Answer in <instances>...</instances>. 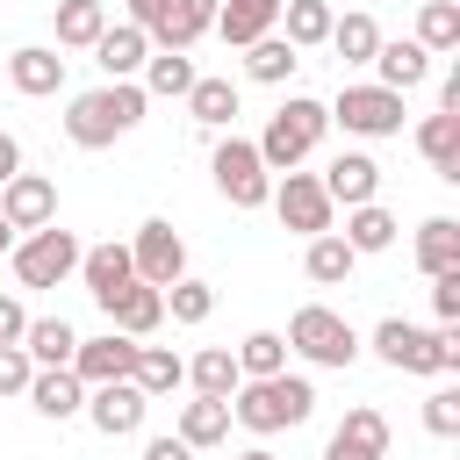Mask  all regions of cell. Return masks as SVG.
<instances>
[{
	"mask_svg": "<svg viewBox=\"0 0 460 460\" xmlns=\"http://www.w3.org/2000/svg\"><path fill=\"white\" fill-rule=\"evenodd\" d=\"M424 79H431V50L410 43V36H381V50H374V86L410 93V86H424Z\"/></svg>",
	"mask_w": 460,
	"mask_h": 460,
	"instance_id": "18",
	"label": "cell"
},
{
	"mask_svg": "<svg viewBox=\"0 0 460 460\" xmlns=\"http://www.w3.org/2000/svg\"><path fill=\"white\" fill-rule=\"evenodd\" d=\"M424 431L431 438H460V388H431L424 395Z\"/></svg>",
	"mask_w": 460,
	"mask_h": 460,
	"instance_id": "41",
	"label": "cell"
},
{
	"mask_svg": "<svg viewBox=\"0 0 460 460\" xmlns=\"http://www.w3.org/2000/svg\"><path fill=\"white\" fill-rule=\"evenodd\" d=\"M323 194H331V208H359V201H381V165L367 158V151H338L323 172Z\"/></svg>",
	"mask_w": 460,
	"mask_h": 460,
	"instance_id": "15",
	"label": "cell"
},
{
	"mask_svg": "<svg viewBox=\"0 0 460 460\" xmlns=\"http://www.w3.org/2000/svg\"><path fill=\"white\" fill-rule=\"evenodd\" d=\"M331 108V122L345 129V137H402V93H388V86H374V79H352V86H338V101H323Z\"/></svg>",
	"mask_w": 460,
	"mask_h": 460,
	"instance_id": "6",
	"label": "cell"
},
{
	"mask_svg": "<svg viewBox=\"0 0 460 460\" xmlns=\"http://www.w3.org/2000/svg\"><path fill=\"white\" fill-rule=\"evenodd\" d=\"M79 280H86V295L101 302V309H115V295L122 288H137V266H129V244H86L79 252Z\"/></svg>",
	"mask_w": 460,
	"mask_h": 460,
	"instance_id": "16",
	"label": "cell"
},
{
	"mask_svg": "<svg viewBox=\"0 0 460 460\" xmlns=\"http://www.w3.org/2000/svg\"><path fill=\"white\" fill-rule=\"evenodd\" d=\"M165 316H172V323H187V331H194V323H208V316H216V288H208V280H194V273H187V280H172V288H165Z\"/></svg>",
	"mask_w": 460,
	"mask_h": 460,
	"instance_id": "40",
	"label": "cell"
},
{
	"mask_svg": "<svg viewBox=\"0 0 460 460\" xmlns=\"http://www.w3.org/2000/svg\"><path fill=\"white\" fill-rule=\"evenodd\" d=\"M323 129H331V108H323V101H309V93H288V101L266 115V129H259L252 144H259L266 172H295V165L323 144Z\"/></svg>",
	"mask_w": 460,
	"mask_h": 460,
	"instance_id": "4",
	"label": "cell"
},
{
	"mask_svg": "<svg viewBox=\"0 0 460 460\" xmlns=\"http://www.w3.org/2000/svg\"><path fill=\"white\" fill-rule=\"evenodd\" d=\"M230 359H237L244 381H273V374H288V338L280 331H252L244 345H230Z\"/></svg>",
	"mask_w": 460,
	"mask_h": 460,
	"instance_id": "37",
	"label": "cell"
},
{
	"mask_svg": "<svg viewBox=\"0 0 460 460\" xmlns=\"http://www.w3.org/2000/svg\"><path fill=\"white\" fill-rule=\"evenodd\" d=\"M266 201H273V216H280V230H295L302 244H309V237H323V230H331V216H338L316 172H280Z\"/></svg>",
	"mask_w": 460,
	"mask_h": 460,
	"instance_id": "9",
	"label": "cell"
},
{
	"mask_svg": "<svg viewBox=\"0 0 460 460\" xmlns=\"http://www.w3.org/2000/svg\"><path fill=\"white\" fill-rule=\"evenodd\" d=\"M158 323H165V295H158V288H144V280H137V288H122V295H115V309H108V331H122V338H137V345H144Z\"/></svg>",
	"mask_w": 460,
	"mask_h": 460,
	"instance_id": "24",
	"label": "cell"
},
{
	"mask_svg": "<svg viewBox=\"0 0 460 460\" xmlns=\"http://www.w3.org/2000/svg\"><path fill=\"white\" fill-rule=\"evenodd\" d=\"M144 460H194V446H180V438L165 431V438H144Z\"/></svg>",
	"mask_w": 460,
	"mask_h": 460,
	"instance_id": "45",
	"label": "cell"
},
{
	"mask_svg": "<svg viewBox=\"0 0 460 460\" xmlns=\"http://www.w3.org/2000/svg\"><path fill=\"white\" fill-rule=\"evenodd\" d=\"M79 237L72 230H58V223H43V230H29V237H14V280L22 288H58V280H72L79 273Z\"/></svg>",
	"mask_w": 460,
	"mask_h": 460,
	"instance_id": "7",
	"label": "cell"
},
{
	"mask_svg": "<svg viewBox=\"0 0 460 460\" xmlns=\"http://www.w3.org/2000/svg\"><path fill=\"white\" fill-rule=\"evenodd\" d=\"M22 172V144H14V129H0V180H14Z\"/></svg>",
	"mask_w": 460,
	"mask_h": 460,
	"instance_id": "46",
	"label": "cell"
},
{
	"mask_svg": "<svg viewBox=\"0 0 460 460\" xmlns=\"http://www.w3.org/2000/svg\"><path fill=\"white\" fill-rule=\"evenodd\" d=\"M273 29H280V0H216V36L230 50H244V43L273 36Z\"/></svg>",
	"mask_w": 460,
	"mask_h": 460,
	"instance_id": "20",
	"label": "cell"
},
{
	"mask_svg": "<svg viewBox=\"0 0 460 460\" xmlns=\"http://www.w3.org/2000/svg\"><path fill=\"white\" fill-rule=\"evenodd\" d=\"M50 29H58V50H93L108 36V7L101 0H58Z\"/></svg>",
	"mask_w": 460,
	"mask_h": 460,
	"instance_id": "29",
	"label": "cell"
},
{
	"mask_svg": "<svg viewBox=\"0 0 460 460\" xmlns=\"http://www.w3.org/2000/svg\"><path fill=\"white\" fill-rule=\"evenodd\" d=\"M22 331H29V309H22V295H0V345H22Z\"/></svg>",
	"mask_w": 460,
	"mask_h": 460,
	"instance_id": "44",
	"label": "cell"
},
{
	"mask_svg": "<svg viewBox=\"0 0 460 460\" xmlns=\"http://www.w3.org/2000/svg\"><path fill=\"white\" fill-rule=\"evenodd\" d=\"M0 223L7 230H43V223H58V187L43 180V172H14V180H0Z\"/></svg>",
	"mask_w": 460,
	"mask_h": 460,
	"instance_id": "12",
	"label": "cell"
},
{
	"mask_svg": "<svg viewBox=\"0 0 460 460\" xmlns=\"http://www.w3.org/2000/svg\"><path fill=\"white\" fill-rule=\"evenodd\" d=\"M367 345H374V359L395 367V374H460V323L424 331V323H410V316H381Z\"/></svg>",
	"mask_w": 460,
	"mask_h": 460,
	"instance_id": "2",
	"label": "cell"
},
{
	"mask_svg": "<svg viewBox=\"0 0 460 460\" xmlns=\"http://www.w3.org/2000/svg\"><path fill=\"white\" fill-rule=\"evenodd\" d=\"M216 29V0H165V22L151 29V50H194Z\"/></svg>",
	"mask_w": 460,
	"mask_h": 460,
	"instance_id": "22",
	"label": "cell"
},
{
	"mask_svg": "<svg viewBox=\"0 0 460 460\" xmlns=\"http://www.w3.org/2000/svg\"><path fill=\"white\" fill-rule=\"evenodd\" d=\"M172 438H180V446H194V453L223 446V438H230V402H216V395H194V402H180V424H172Z\"/></svg>",
	"mask_w": 460,
	"mask_h": 460,
	"instance_id": "25",
	"label": "cell"
},
{
	"mask_svg": "<svg viewBox=\"0 0 460 460\" xmlns=\"http://www.w3.org/2000/svg\"><path fill=\"white\" fill-rule=\"evenodd\" d=\"M0 252H14V230H7V223H0Z\"/></svg>",
	"mask_w": 460,
	"mask_h": 460,
	"instance_id": "48",
	"label": "cell"
},
{
	"mask_svg": "<svg viewBox=\"0 0 460 460\" xmlns=\"http://www.w3.org/2000/svg\"><path fill=\"white\" fill-rule=\"evenodd\" d=\"M208 172H216V194L230 208H266V194H273V172H266V158H259L252 137H223L216 158H208Z\"/></svg>",
	"mask_w": 460,
	"mask_h": 460,
	"instance_id": "8",
	"label": "cell"
},
{
	"mask_svg": "<svg viewBox=\"0 0 460 460\" xmlns=\"http://www.w3.org/2000/svg\"><path fill=\"white\" fill-rule=\"evenodd\" d=\"M431 309H438V323H460V273L431 280Z\"/></svg>",
	"mask_w": 460,
	"mask_h": 460,
	"instance_id": "43",
	"label": "cell"
},
{
	"mask_svg": "<svg viewBox=\"0 0 460 460\" xmlns=\"http://www.w3.org/2000/svg\"><path fill=\"white\" fill-rule=\"evenodd\" d=\"M237 460H273V453H266V446H244V453H237Z\"/></svg>",
	"mask_w": 460,
	"mask_h": 460,
	"instance_id": "47",
	"label": "cell"
},
{
	"mask_svg": "<svg viewBox=\"0 0 460 460\" xmlns=\"http://www.w3.org/2000/svg\"><path fill=\"white\" fill-rule=\"evenodd\" d=\"M331 0H280V36L295 43V50H316L323 36H331Z\"/></svg>",
	"mask_w": 460,
	"mask_h": 460,
	"instance_id": "38",
	"label": "cell"
},
{
	"mask_svg": "<svg viewBox=\"0 0 460 460\" xmlns=\"http://www.w3.org/2000/svg\"><path fill=\"white\" fill-rule=\"evenodd\" d=\"M22 352H29V367H72V352H79V331H72L65 316H29V331H22Z\"/></svg>",
	"mask_w": 460,
	"mask_h": 460,
	"instance_id": "28",
	"label": "cell"
},
{
	"mask_svg": "<svg viewBox=\"0 0 460 460\" xmlns=\"http://www.w3.org/2000/svg\"><path fill=\"white\" fill-rule=\"evenodd\" d=\"M187 115L201 129H230L237 122V79H194L187 86Z\"/></svg>",
	"mask_w": 460,
	"mask_h": 460,
	"instance_id": "36",
	"label": "cell"
},
{
	"mask_svg": "<svg viewBox=\"0 0 460 460\" xmlns=\"http://www.w3.org/2000/svg\"><path fill=\"white\" fill-rule=\"evenodd\" d=\"M417 151H424V165L438 172V180H460V115H424L417 122Z\"/></svg>",
	"mask_w": 460,
	"mask_h": 460,
	"instance_id": "26",
	"label": "cell"
},
{
	"mask_svg": "<svg viewBox=\"0 0 460 460\" xmlns=\"http://www.w3.org/2000/svg\"><path fill=\"white\" fill-rule=\"evenodd\" d=\"M144 58H151V36H144V29H129V22H108V36L93 43L101 79H137V72H144Z\"/></svg>",
	"mask_w": 460,
	"mask_h": 460,
	"instance_id": "23",
	"label": "cell"
},
{
	"mask_svg": "<svg viewBox=\"0 0 460 460\" xmlns=\"http://www.w3.org/2000/svg\"><path fill=\"white\" fill-rule=\"evenodd\" d=\"M129 266H137V280L144 288H172V280H187V237L165 223V216H151V223H137V237H129Z\"/></svg>",
	"mask_w": 460,
	"mask_h": 460,
	"instance_id": "10",
	"label": "cell"
},
{
	"mask_svg": "<svg viewBox=\"0 0 460 460\" xmlns=\"http://www.w3.org/2000/svg\"><path fill=\"white\" fill-rule=\"evenodd\" d=\"M151 402L158 395H172V388H187V359L172 352V345H137V374H129Z\"/></svg>",
	"mask_w": 460,
	"mask_h": 460,
	"instance_id": "35",
	"label": "cell"
},
{
	"mask_svg": "<svg viewBox=\"0 0 460 460\" xmlns=\"http://www.w3.org/2000/svg\"><path fill=\"white\" fill-rule=\"evenodd\" d=\"M323 460H388V417L374 402H352L338 431L323 438Z\"/></svg>",
	"mask_w": 460,
	"mask_h": 460,
	"instance_id": "13",
	"label": "cell"
},
{
	"mask_svg": "<svg viewBox=\"0 0 460 460\" xmlns=\"http://www.w3.org/2000/svg\"><path fill=\"white\" fill-rule=\"evenodd\" d=\"M22 395H29V410H36V417H50V424H65V417H79V410H86V381H79L72 367H36Z\"/></svg>",
	"mask_w": 460,
	"mask_h": 460,
	"instance_id": "17",
	"label": "cell"
},
{
	"mask_svg": "<svg viewBox=\"0 0 460 460\" xmlns=\"http://www.w3.org/2000/svg\"><path fill=\"white\" fill-rule=\"evenodd\" d=\"M280 338H288V352H302L309 367H338V374H345V367L359 359V331H352L331 302H302Z\"/></svg>",
	"mask_w": 460,
	"mask_h": 460,
	"instance_id": "5",
	"label": "cell"
},
{
	"mask_svg": "<svg viewBox=\"0 0 460 460\" xmlns=\"http://www.w3.org/2000/svg\"><path fill=\"white\" fill-rule=\"evenodd\" d=\"M395 230H402V223H395L381 201H359V208H345V230H338V237L352 244V259H374V252L395 244Z\"/></svg>",
	"mask_w": 460,
	"mask_h": 460,
	"instance_id": "27",
	"label": "cell"
},
{
	"mask_svg": "<svg viewBox=\"0 0 460 460\" xmlns=\"http://www.w3.org/2000/svg\"><path fill=\"white\" fill-rule=\"evenodd\" d=\"M352 266H359V259H352V244H345L338 230H323V237H309V244H302V273H309L316 288H345V280H352Z\"/></svg>",
	"mask_w": 460,
	"mask_h": 460,
	"instance_id": "31",
	"label": "cell"
},
{
	"mask_svg": "<svg viewBox=\"0 0 460 460\" xmlns=\"http://www.w3.org/2000/svg\"><path fill=\"white\" fill-rule=\"evenodd\" d=\"M72 374H79L86 388H108V381H129V374H137V338H122V331H101V338H79V352H72Z\"/></svg>",
	"mask_w": 460,
	"mask_h": 460,
	"instance_id": "14",
	"label": "cell"
},
{
	"mask_svg": "<svg viewBox=\"0 0 460 460\" xmlns=\"http://www.w3.org/2000/svg\"><path fill=\"white\" fill-rule=\"evenodd\" d=\"M237 381H244V374H237L230 345H201V352L187 359V388H194V395H216V402H230V395H237Z\"/></svg>",
	"mask_w": 460,
	"mask_h": 460,
	"instance_id": "32",
	"label": "cell"
},
{
	"mask_svg": "<svg viewBox=\"0 0 460 460\" xmlns=\"http://www.w3.org/2000/svg\"><path fill=\"white\" fill-rule=\"evenodd\" d=\"M410 259H417V273H424V280L460 273V223H453V216H424V223H417V244H410Z\"/></svg>",
	"mask_w": 460,
	"mask_h": 460,
	"instance_id": "21",
	"label": "cell"
},
{
	"mask_svg": "<svg viewBox=\"0 0 460 460\" xmlns=\"http://www.w3.org/2000/svg\"><path fill=\"white\" fill-rule=\"evenodd\" d=\"M29 374H36V367H29V352H22V345H0V395H22V388H29Z\"/></svg>",
	"mask_w": 460,
	"mask_h": 460,
	"instance_id": "42",
	"label": "cell"
},
{
	"mask_svg": "<svg viewBox=\"0 0 460 460\" xmlns=\"http://www.w3.org/2000/svg\"><path fill=\"white\" fill-rule=\"evenodd\" d=\"M295 65H302V50L273 29V36H259V43H244V79H259V86H288L295 79Z\"/></svg>",
	"mask_w": 460,
	"mask_h": 460,
	"instance_id": "30",
	"label": "cell"
},
{
	"mask_svg": "<svg viewBox=\"0 0 460 460\" xmlns=\"http://www.w3.org/2000/svg\"><path fill=\"white\" fill-rule=\"evenodd\" d=\"M345 65H374V50H381V22L367 14V7H352V14H338L331 22V36H323Z\"/></svg>",
	"mask_w": 460,
	"mask_h": 460,
	"instance_id": "33",
	"label": "cell"
},
{
	"mask_svg": "<svg viewBox=\"0 0 460 460\" xmlns=\"http://www.w3.org/2000/svg\"><path fill=\"white\" fill-rule=\"evenodd\" d=\"M101 438H137L144 417H151V395L137 381H108V388H86V410H79Z\"/></svg>",
	"mask_w": 460,
	"mask_h": 460,
	"instance_id": "11",
	"label": "cell"
},
{
	"mask_svg": "<svg viewBox=\"0 0 460 460\" xmlns=\"http://www.w3.org/2000/svg\"><path fill=\"white\" fill-rule=\"evenodd\" d=\"M7 86L29 93V101H43V93L65 86V58L50 43H22V50H7Z\"/></svg>",
	"mask_w": 460,
	"mask_h": 460,
	"instance_id": "19",
	"label": "cell"
},
{
	"mask_svg": "<svg viewBox=\"0 0 460 460\" xmlns=\"http://www.w3.org/2000/svg\"><path fill=\"white\" fill-rule=\"evenodd\" d=\"M194 79H201V72H194V58H187V50H151L137 86H144V93H158V101H187V86H194Z\"/></svg>",
	"mask_w": 460,
	"mask_h": 460,
	"instance_id": "34",
	"label": "cell"
},
{
	"mask_svg": "<svg viewBox=\"0 0 460 460\" xmlns=\"http://www.w3.org/2000/svg\"><path fill=\"white\" fill-rule=\"evenodd\" d=\"M410 43H424L431 58L460 50V7H453V0H424V7H417V36H410Z\"/></svg>",
	"mask_w": 460,
	"mask_h": 460,
	"instance_id": "39",
	"label": "cell"
},
{
	"mask_svg": "<svg viewBox=\"0 0 460 460\" xmlns=\"http://www.w3.org/2000/svg\"><path fill=\"white\" fill-rule=\"evenodd\" d=\"M316 417V388L309 374H273V381H237L230 395V424H244L252 438H273V431H295Z\"/></svg>",
	"mask_w": 460,
	"mask_h": 460,
	"instance_id": "3",
	"label": "cell"
},
{
	"mask_svg": "<svg viewBox=\"0 0 460 460\" xmlns=\"http://www.w3.org/2000/svg\"><path fill=\"white\" fill-rule=\"evenodd\" d=\"M144 108H151V93H144L137 79H101V86L72 93V108H65V137H72L79 151H108L115 137H129V129L144 122Z\"/></svg>",
	"mask_w": 460,
	"mask_h": 460,
	"instance_id": "1",
	"label": "cell"
}]
</instances>
